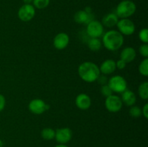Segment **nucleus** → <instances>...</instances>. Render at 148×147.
I'll return each instance as SVG.
<instances>
[{
    "mask_svg": "<svg viewBox=\"0 0 148 147\" xmlns=\"http://www.w3.org/2000/svg\"><path fill=\"white\" fill-rule=\"evenodd\" d=\"M121 99L123 104H125L127 106L131 107L135 105L136 102H137V96L134 92L127 89L121 93Z\"/></svg>",
    "mask_w": 148,
    "mask_h": 147,
    "instance_id": "obj_16",
    "label": "nucleus"
},
{
    "mask_svg": "<svg viewBox=\"0 0 148 147\" xmlns=\"http://www.w3.org/2000/svg\"><path fill=\"white\" fill-rule=\"evenodd\" d=\"M101 93L102 94L103 96H104L105 97H109L110 95H113V91L111 90V89L110 88V86H108V84L103 85L101 87Z\"/></svg>",
    "mask_w": 148,
    "mask_h": 147,
    "instance_id": "obj_25",
    "label": "nucleus"
},
{
    "mask_svg": "<svg viewBox=\"0 0 148 147\" xmlns=\"http://www.w3.org/2000/svg\"><path fill=\"white\" fill-rule=\"evenodd\" d=\"M96 81L98 82V83L100 85L103 86V85H105V84H108V77L106 76V75L100 74Z\"/></svg>",
    "mask_w": 148,
    "mask_h": 147,
    "instance_id": "obj_27",
    "label": "nucleus"
},
{
    "mask_svg": "<svg viewBox=\"0 0 148 147\" xmlns=\"http://www.w3.org/2000/svg\"><path fill=\"white\" fill-rule=\"evenodd\" d=\"M139 72L143 76H148V58H145L139 65Z\"/></svg>",
    "mask_w": 148,
    "mask_h": 147,
    "instance_id": "obj_21",
    "label": "nucleus"
},
{
    "mask_svg": "<svg viewBox=\"0 0 148 147\" xmlns=\"http://www.w3.org/2000/svg\"><path fill=\"white\" fill-rule=\"evenodd\" d=\"M139 39L143 43H148V30L147 28H143L140 30L138 34Z\"/></svg>",
    "mask_w": 148,
    "mask_h": 147,
    "instance_id": "obj_24",
    "label": "nucleus"
},
{
    "mask_svg": "<svg viewBox=\"0 0 148 147\" xmlns=\"http://www.w3.org/2000/svg\"><path fill=\"white\" fill-rule=\"evenodd\" d=\"M32 4L35 8H37L38 10H43L49 5L50 0H33Z\"/></svg>",
    "mask_w": 148,
    "mask_h": 147,
    "instance_id": "obj_22",
    "label": "nucleus"
},
{
    "mask_svg": "<svg viewBox=\"0 0 148 147\" xmlns=\"http://www.w3.org/2000/svg\"><path fill=\"white\" fill-rule=\"evenodd\" d=\"M102 36V45L110 51L119 50L124 44V35L118 30H110L103 33Z\"/></svg>",
    "mask_w": 148,
    "mask_h": 147,
    "instance_id": "obj_2",
    "label": "nucleus"
},
{
    "mask_svg": "<svg viewBox=\"0 0 148 147\" xmlns=\"http://www.w3.org/2000/svg\"><path fill=\"white\" fill-rule=\"evenodd\" d=\"M36 15V8L33 4H23L17 12L18 18L22 22H27L34 18Z\"/></svg>",
    "mask_w": 148,
    "mask_h": 147,
    "instance_id": "obj_8",
    "label": "nucleus"
},
{
    "mask_svg": "<svg viewBox=\"0 0 148 147\" xmlns=\"http://www.w3.org/2000/svg\"><path fill=\"white\" fill-rule=\"evenodd\" d=\"M86 33L90 37L99 38L103 35L104 27L101 22L93 20L87 24Z\"/></svg>",
    "mask_w": 148,
    "mask_h": 147,
    "instance_id": "obj_5",
    "label": "nucleus"
},
{
    "mask_svg": "<svg viewBox=\"0 0 148 147\" xmlns=\"http://www.w3.org/2000/svg\"><path fill=\"white\" fill-rule=\"evenodd\" d=\"M92 104L90 97L85 93L79 94L75 98V105L78 109L81 110H87Z\"/></svg>",
    "mask_w": 148,
    "mask_h": 147,
    "instance_id": "obj_12",
    "label": "nucleus"
},
{
    "mask_svg": "<svg viewBox=\"0 0 148 147\" xmlns=\"http://www.w3.org/2000/svg\"><path fill=\"white\" fill-rule=\"evenodd\" d=\"M88 47L92 51H98L102 47V42L97 37H90L89 40H88Z\"/></svg>",
    "mask_w": 148,
    "mask_h": 147,
    "instance_id": "obj_18",
    "label": "nucleus"
},
{
    "mask_svg": "<svg viewBox=\"0 0 148 147\" xmlns=\"http://www.w3.org/2000/svg\"><path fill=\"white\" fill-rule=\"evenodd\" d=\"M69 43V36L65 33H59L54 37L53 40V47L57 50H64Z\"/></svg>",
    "mask_w": 148,
    "mask_h": 147,
    "instance_id": "obj_11",
    "label": "nucleus"
},
{
    "mask_svg": "<svg viewBox=\"0 0 148 147\" xmlns=\"http://www.w3.org/2000/svg\"><path fill=\"white\" fill-rule=\"evenodd\" d=\"M6 106V99L5 97L3 95L0 94V112L4 110Z\"/></svg>",
    "mask_w": 148,
    "mask_h": 147,
    "instance_id": "obj_29",
    "label": "nucleus"
},
{
    "mask_svg": "<svg viewBox=\"0 0 148 147\" xmlns=\"http://www.w3.org/2000/svg\"><path fill=\"white\" fill-rule=\"evenodd\" d=\"M101 74L104 75H110L114 73L116 69V61L113 59H106L102 62L101 66H99Z\"/></svg>",
    "mask_w": 148,
    "mask_h": 147,
    "instance_id": "obj_15",
    "label": "nucleus"
},
{
    "mask_svg": "<svg viewBox=\"0 0 148 147\" xmlns=\"http://www.w3.org/2000/svg\"><path fill=\"white\" fill-rule=\"evenodd\" d=\"M94 20V16L92 12L88 13L85 10H79L74 15V20L77 24H88Z\"/></svg>",
    "mask_w": 148,
    "mask_h": 147,
    "instance_id": "obj_13",
    "label": "nucleus"
},
{
    "mask_svg": "<svg viewBox=\"0 0 148 147\" xmlns=\"http://www.w3.org/2000/svg\"><path fill=\"white\" fill-rule=\"evenodd\" d=\"M116 27L118 31L124 36L132 35L134 33L136 29L134 23L129 18L119 20Z\"/></svg>",
    "mask_w": 148,
    "mask_h": 147,
    "instance_id": "obj_6",
    "label": "nucleus"
},
{
    "mask_svg": "<svg viewBox=\"0 0 148 147\" xmlns=\"http://www.w3.org/2000/svg\"><path fill=\"white\" fill-rule=\"evenodd\" d=\"M139 52H140V55L144 59L148 58V44L147 43H143L141 46L139 48Z\"/></svg>",
    "mask_w": 148,
    "mask_h": 147,
    "instance_id": "obj_26",
    "label": "nucleus"
},
{
    "mask_svg": "<svg viewBox=\"0 0 148 147\" xmlns=\"http://www.w3.org/2000/svg\"><path fill=\"white\" fill-rule=\"evenodd\" d=\"M49 108L50 106L48 104H46L43 99L38 98L32 99L28 104L29 110L34 115H41Z\"/></svg>",
    "mask_w": 148,
    "mask_h": 147,
    "instance_id": "obj_9",
    "label": "nucleus"
},
{
    "mask_svg": "<svg viewBox=\"0 0 148 147\" xmlns=\"http://www.w3.org/2000/svg\"><path fill=\"white\" fill-rule=\"evenodd\" d=\"M54 147H69V146H68L66 144H58L57 145L55 146Z\"/></svg>",
    "mask_w": 148,
    "mask_h": 147,
    "instance_id": "obj_32",
    "label": "nucleus"
},
{
    "mask_svg": "<svg viewBox=\"0 0 148 147\" xmlns=\"http://www.w3.org/2000/svg\"><path fill=\"white\" fill-rule=\"evenodd\" d=\"M40 135L46 141H51L55 138V130L51 128H45L40 132Z\"/></svg>",
    "mask_w": 148,
    "mask_h": 147,
    "instance_id": "obj_20",
    "label": "nucleus"
},
{
    "mask_svg": "<svg viewBox=\"0 0 148 147\" xmlns=\"http://www.w3.org/2000/svg\"><path fill=\"white\" fill-rule=\"evenodd\" d=\"M126 66H127V63L121 59H119L117 61H116V69L119 70H123V69H125Z\"/></svg>",
    "mask_w": 148,
    "mask_h": 147,
    "instance_id": "obj_28",
    "label": "nucleus"
},
{
    "mask_svg": "<svg viewBox=\"0 0 148 147\" xmlns=\"http://www.w3.org/2000/svg\"><path fill=\"white\" fill-rule=\"evenodd\" d=\"M138 95L141 99L147 100L148 99V82H142L138 87Z\"/></svg>",
    "mask_w": 148,
    "mask_h": 147,
    "instance_id": "obj_19",
    "label": "nucleus"
},
{
    "mask_svg": "<svg viewBox=\"0 0 148 147\" xmlns=\"http://www.w3.org/2000/svg\"><path fill=\"white\" fill-rule=\"evenodd\" d=\"M72 131L69 128H58L55 131V138L56 142L59 144H66L72 140Z\"/></svg>",
    "mask_w": 148,
    "mask_h": 147,
    "instance_id": "obj_10",
    "label": "nucleus"
},
{
    "mask_svg": "<svg viewBox=\"0 0 148 147\" xmlns=\"http://www.w3.org/2000/svg\"><path fill=\"white\" fill-rule=\"evenodd\" d=\"M142 115H143L145 119H147L148 118V104L147 103L145 104L143 109H142Z\"/></svg>",
    "mask_w": 148,
    "mask_h": 147,
    "instance_id": "obj_30",
    "label": "nucleus"
},
{
    "mask_svg": "<svg viewBox=\"0 0 148 147\" xmlns=\"http://www.w3.org/2000/svg\"><path fill=\"white\" fill-rule=\"evenodd\" d=\"M108 86L115 93L121 94L127 89V82L125 78L120 75H115L108 79Z\"/></svg>",
    "mask_w": 148,
    "mask_h": 147,
    "instance_id": "obj_4",
    "label": "nucleus"
},
{
    "mask_svg": "<svg viewBox=\"0 0 148 147\" xmlns=\"http://www.w3.org/2000/svg\"><path fill=\"white\" fill-rule=\"evenodd\" d=\"M137 56L135 49L130 46H127L123 48L120 53V59L124 61L126 63L132 62Z\"/></svg>",
    "mask_w": 148,
    "mask_h": 147,
    "instance_id": "obj_14",
    "label": "nucleus"
},
{
    "mask_svg": "<svg viewBox=\"0 0 148 147\" xmlns=\"http://www.w3.org/2000/svg\"><path fill=\"white\" fill-rule=\"evenodd\" d=\"M78 74L84 82L92 83L96 82L101 71L96 63L92 61H85L78 67Z\"/></svg>",
    "mask_w": 148,
    "mask_h": 147,
    "instance_id": "obj_1",
    "label": "nucleus"
},
{
    "mask_svg": "<svg viewBox=\"0 0 148 147\" xmlns=\"http://www.w3.org/2000/svg\"><path fill=\"white\" fill-rule=\"evenodd\" d=\"M129 113L133 118H139L142 115V108L137 105H132L129 110Z\"/></svg>",
    "mask_w": 148,
    "mask_h": 147,
    "instance_id": "obj_23",
    "label": "nucleus"
},
{
    "mask_svg": "<svg viewBox=\"0 0 148 147\" xmlns=\"http://www.w3.org/2000/svg\"><path fill=\"white\" fill-rule=\"evenodd\" d=\"M123 102L121 97L118 95H111L109 97H106L105 107L106 109L110 112H117L122 108Z\"/></svg>",
    "mask_w": 148,
    "mask_h": 147,
    "instance_id": "obj_7",
    "label": "nucleus"
},
{
    "mask_svg": "<svg viewBox=\"0 0 148 147\" xmlns=\"http://www.w3.org/2000/svg\"><path fill=\"white\" fill-rule=\"evenodd\" d=\"M136 10L137 6L134 1L131 0H123L117 5L115 14L120 19L130 18L135 13Z\"/></svg>",
    "mask_w": 148,
    "mask_h": 147,
    "instance_id": "obj_3",
    "label": "nucleus"
},
{
    "mask_svg": "<svg viewBox=\"0 0 148 147\" xmlns=\"http://www.w3.org/2000/svg\"><path fill=\"white\" fill-rule=\"evenodd\" d=\"M119 20V18L117 17L115 13H108L103 17L101 23L103 27L111 28V27H114V26H116Z\"/></svg>",
    "mask_w": 148,
    "mask_h": 147,
    "instance_id": "obj_17",
    "label": "nucleus"
},
{
    "mask_svg": "<svg viewBox=\"0 0 148 147\" xmlns=\"http://www.w3.org/2000/svg\"><path fill=\"white\" fill-rule=\"evenodd\" d=\"M24 4H32L33 0H23Z\"/></svg>",
    "mask_w": 148,
    "mask_h": 147,
    "instance_id": "obj_31",
    "label": "nucleus"
}]
</instances>
